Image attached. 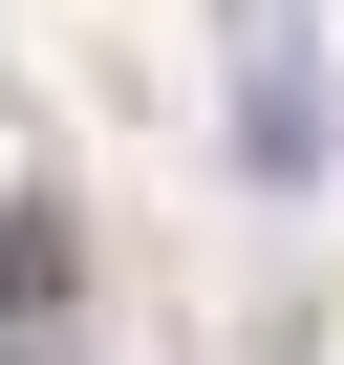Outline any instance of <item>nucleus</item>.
I'll use <instances>...</instances> for the list:
<instances>
[{
  "label": "nucleus",
  "instance_id": "f257e3e1",
  "mask_svg": "<svg viewBox=\"0 0 344 365\" xmlns=\"http://www.w3.org/2000/svg\"><path fill=\"white\" fill-rule=\"evenodd\" d=\"M65 301H86V237H65V215H22V237H0V365H44V344H65Z\"/></svg>",
  "mask_w": 344,
  "mask_h": 365
},
{
  "label": "nucleus",
  "instance_id": "f03ea898",
  "mask_svg": "<svg viewBox=\"0 0 344 365\" xmlns=\"http://www.w3.org/2000/svg\"><path fill=\"white\" fill-rule=\"evenodd\" d=\"M237 150H258V172H280V194H301V172L344 150V108H323V86H301V65L258 43V65H237Z\"/></svg>",
  "mask_w": 344,
  "mask_h": 365
}]
</instances>
